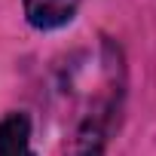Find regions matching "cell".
<instances>
[{
    "instance_id": "cell-1",
    "label": "cell",
    "mask_w": 156,
    "mask_h": 156,
    "mask_svg": "<svg viewBox=\"0 0 156 156\" xmlns=\"http://www.w3.org/2000/svg\"><path fill=\"white\" fill-rule=\"evenodd\" d=\"M83 0H25V19L37 31H58L76 19Z\"/></svg>"
},
{
    "instance_id": "cell-2",
    "label": "cell",
    "mask_w": 156,
    "mask_h": 156,
    "mask_svg": "<svg viewBox=\"0 0 156 156\" xmlns=\"http://www.w3.org/2000/svg\"><path fill=\"white\" fill-rule=\"evenodd\" d=\"M0 156H34L28 113L12 110L0 119Z\"/></svg>"
},
{
    "instance_id": "cell-3",
    "label": "cell",
    "mask_w": 156,
    "mask_h": 156,
    "mask_svg": "<svg viewBox=\"0 0 156 156\" xmlns=\"http://www.w3.org/2000/svg\"><path fill=\"white\" fill-rule=\"evenodd\" d=\"M104 147H107L104 116H101V113H92V116H86V119L80 122V129L73 132V138H70L64 156H104Z\"/></svg>"
}]
</instances>
